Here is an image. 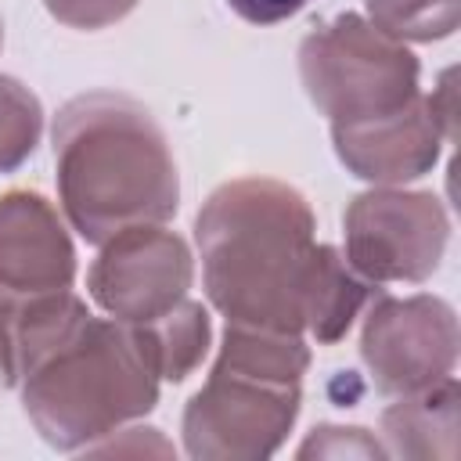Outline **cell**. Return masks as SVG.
<instances>
[{"label": "cell", "instance_id": "obj_16", "mask_svg": "<svg viewBox=\"0 0 461 461\" xmlns=\"http://www.w3.org/2000/svg\"><path fill=\"white\" fill-rule=\"evenodd\" d=\"M137 0H43L50 18L68 29H104L133 11Z\"/></svg>", "mask_w": 461, "mask_h": 461}, {"label": "cell", "instance_id": "obj_6", "mask_svg": "<svg viewBox=\"0 0 461 461\" xmlns=\"http://www.w3.org/2000/svg\"><path fill=\"white\" fill-rule=\"evenodd\" d=\"M342 227L346 259L371 285L432 277L450 238L447 209L429 191H364L349 202Z\"/></svg>", "mask_w": 461, "mask_h": 461}, {"label": "cell", "instance_id": "obj_19", "mask_svg": "<svg viewBox=\"0 0 461 461\" xmlns=\"http://www.w3.org/2000/svg\"><path fill=\"white\" fill-rule=\"evenodd\" d=\"M0 43H4V25H0Z\"/></svg>", "mask_w": 461, "mask_h": 461}, {"label": "cell", "instance_id": "obj_1", "mask_svg": "<svg viewBox=\"0 0 461 461\" xmlns=\"http://www.w3.org/2000/svg\"><path fill=\"white\" fill-rule=\"evenodd\" d=\"M209 303L230 321L267 331H306L321 263L306 198L270 176H241L209 194L194 220Z\"/></svg>", "mask_w": 461, "mask_h": 461}, {"label": "cell", "instance_id": "obj_9", "mask_svg": "<svg viewBox=\"0 0 461 461\" xmlns=\"http://www.w3.org/2000/svg\"><path fill=\"white\" fill-rule=\"evenodd\" d=\"M331 140L353 176L371 184H403L429 173L439 158V144L454 137L443 130L432 97L414 94L407 104L378 119L331 126Z\"/></svg>", "mask_w": 461, "mask_h": 461}, {"label": "cell", "instance_id": "obj_4", "mask_svg": "<svg viewBox=\"0 0 461 461\" xmlns=\"http://www.w3.org/2000/svg\"><path fill=\"white\" fill-rule=\"evenodd\" d=\"M310 346L288 331L230 324L209 382L184 411V447L202 461L267 457L299 414Z\"/></svg>", "mask_w": 461, "mask_h": 461}, {"label": "cell", "instance_id": "obj_2", "mask_svg": "<svg viewBox=\"0 0 461 461\" xmlns=\"http://www.w3.org/2000/svg\"><path fill=\"white\" fill-rule=\"evenodd\" d=\"M50 140L61 209L90 245L176 212V162L140 101L115 90L79 94L61 104Z\"/></svg>", "mask_w": 461, "mask_h": 461}, {"label": "cell", "instance_id": "obj_13", "mask_svg": "<svg viewBox=\"0 0 461 461\" xmlns=\"http://www.w3.org/2000/svg\"><path fill=\"white\" fill-rule=\"evenodd\" d=\"M371 25L393 40H443L457 29L461 0H367Z\"/></svg>", "mask_w": 461, "mask_h": 461}, {"label": "cell", "instance_id": "obj_15", "mask_svg": "<svg viewBox=\"0 0 461 461\" xmlns=\"http://www.w3.org/2000/svg\"><path fill=\"white\" fill-rule=\"evenodd\" d=\"M29 306H32V295L0 288V382L4 385H18V346H22Z\"/></svg>", "mask_w": 461, "mask_h": 461}, {"label": "cell", "instance_id": "obj_7", "mask_svg": "<svg viewBox=\"0 0 461 461\" xmlns=\"http://www.w3.org/2000/svg\"><path fill=\"white\" fill-rule=\"evenodd\" d=\"M360 357L375 389L385 396H407L447 378L457 360L454 306L436 295H375L360 335Z\"/></svg>", "mask_w": 461, "mask_h": 461}, {"label": "cell", "instance_id": "obj_11", "mask_svg": "<svg viewBox=\"0 0 461 461\" xmlns=\"http://www.w3.org/2000/svg\"><path fill=\"white\" fill-rule=\"evenodd\" d=\"M457 378L447 375L418 393L400 396L382 414L385 454L396 457H454L457 454Z\"/></svg>", "mask_w": 461, "mask_h": 461}, {"label": "cell", "instance_id": "obj_3", "mask_svg": "<svg viewBox=\"0 0 461 461\" xmlns=\"http://www.w3.org/2000/svg\"><path fill=\"white\" fill-rule=\"evenodd\" d=\"M25 414L54 450H79L158 400V375L133 324L86 313L18 378Z\"/></svg>", "mask_w": 461, "mask_h": 461}, {"label": "cell", "instance_id": "obj_5", "mask_svg": "<svg viewBox=\"0 0 461 461\" xmlns=\"http://www.w3.org/2000/svg\"><path fill=\"white\" fill-rule=\"evenodd\" d=\"M299 76L331 126L378 119L418 94V58L360 14L317 25L299 47Z\"/></svg>", "mask_w": 461, "mask_h": 461}, {"label": "cell", "instance_id": "obj_12", "mask_svg": "<svg viewBox=\"0 0 461 461\" xmlns=\"http://www.w3.org/2000/svg\"><path fill=\"white\" fill-rule=\"evenodd\" d=\"M151 367L158 378L166 382H184L205 357L209 349V313L202 303H191V299H180L173 310H166L162 317L155 321H144V324H133Z\"/></svg>", "mask_w": 461, "mask_h": 461}, {"label": "cell", "instance_id": "obj_8", "mask_svg": "<svg viewBox=\"0 0 461 461\" xmlns=\"http://www.w3.org/2000/svg\"><path fill=\"white\" fill-rule=\"evenodd\" d=\"M191 274L194 267L184 238L151 223L108 238L90 267L86 288L115 321L144 324L187 299Z\"/></svg>", "mask_w": 461, "mask_h": 461}, {"label": "cell", "instance_id": "obj_17", "mask_svg": "<svg viewBox=\"0 0 461 461\" xmlns=\"http://www.w3.org/2000/svg\"><path fill=\"white\" fill-rule=\"evenodd\" d=\"M321 457V454H382V447L375 439L364 436V429H335V425H321L313 429V436L299 447V457Z\"/></svg>", "mask_w": 461, "mask_h": 461}, {"label": "cell", "instance_id": "obj_18", "mask_svg": "<svg viewBox=\"0 0 461 461\" xmlns=\"http://www.w3.org/2000/svg\"><path fill=\"white\" fill-rule=\"evenodd\" d=\"M227 4L252 25H274V22L299 14L310 0H227Z\"/></svg>", "mask_w": 461, "mask_h": 461}, {"label": "cell", "instance_id": "obj_14", "mask_svg": "<svg viewBox=\"0 0 461 461\" xmlns=\"http://www.w3.org/2000/svg\"><path fill=\"white\" fill-rule=\"evenodd\" d=\"M43 108L14 76H0V173L18 169L40 144Z\"/></svg>", "mask_w": 461, "mask_h": 461}, {"label": "cell", "instance_id": "obj_10", "mask_svg": "<svg viewBox=\"0 0 461 461\" xmlns=\"http://www.w3.org/2000/svg\"><path fill=\"white\" fill-rule=\"evenodd\" d=\"M72 277L76 252L54 205L36 191L0 194V288L40 295L68 288Z\"/></svg>", "mask_w": 461, "mask_h": 461}]
</instances>
